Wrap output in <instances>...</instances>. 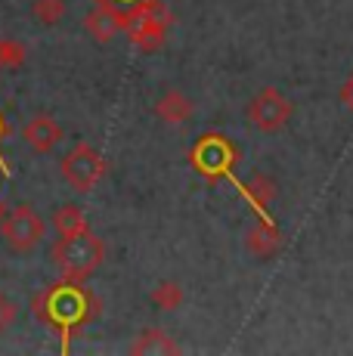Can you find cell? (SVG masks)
Masks as SVG:
<instances>
[{
  "label": "cell",
  "instance_id": "6da1fadb",
  "mask_svg": "<svg viewBox=\"0 0 353 356\" xmlns=\"http://www.w3.org/2000/svg\"><path fill=\"white\" fill-rule=\"evenodd\" d=\"M35 316L63 334V353H69L74 334L99 316V298L90 289H84V282L63 279L35 298Z\"/></svg>",
  "mask_w": 353,
  "mask_h": 356
},
{
  "label": "cell",
  "instance_id": "7a4b0ae2",
  "mask_svg": "<svg viewBox=\"0 0 353 356\" xmlns=\"http://www.w3.org/2000/svg\"><path fill=\"white\" fill-rule=\"evenodd\" d=\"M50 260L63 279L87 282V279L103 266L106 245H103V238L93 236L90 229L78 232V236H59V242L50 248Z\"/></svg>",
  "mask_w": 353,
  "mask_h": 356
},
{
  "label": "cell",
  "instance_id": "3957f363",
  "mask_svg": "<svg viewBox=\"0 0 353 356\" xmlns=\"http://www.w3.org/2000/svg\"><path fill=\"white\" fill-rule=\"evenodd\" d=\"M189 168L205 180H233L239 168V146L223 134H202L189 149Z\"/></svg>",
  "mask_w": 353,
  "mask_h": 356
},
{
  "label": "cell",
  "instance_id": "277c9868",
  "mask_svg": "<svg viewBox=\"0 0 353 356\" xmlns=\"http://www.w3.org/2000/svg\"><path fill=\"white\" fill-rule=\"evenodd\" d=\"M0 238L13 254H31L44 242V220L31 204L6 208L3 220H0Z\"/></svg>",
  "mask_w": 353,
  "mask_h": 356
},
{
  "label": "cell",
  "instance_id": "5b68a950",
  "mask_svg": "<svg viewBox=\"0 0 353 356\" xmlns=\"http://www.w3.org/2000/svg\"><path fill=\"white\" fill-rule=\"evenodd\" d=\"M106 170H108L106 159L90 143H78V146L69 149V152L63 155V161H59V174H63V180L69 183L74 193H90L106 177Z\"/></svg>",
  "mask_w": 353,
  "mask_h": 356
},
{
  "label": "cell",
  "instance_id": "8992f818",
  "mask_svg": "<svg viewBox=\"0 0 353 356\" xmlns=\"http://www.w3.org/2000/svg\"><path fill=\"white\" fill-rule=\"evenodd\" d=\"M248 124L263 130V134H279V130L291 121V115H295V106H291V99L285 97L282 90H276V87H263V90H257L254 97L248 99Z\"/></svg>",
  "mask_w": 353,
  "mask_h": 356
},
{
  "label": "cell",
  "instance_id": "52a82bcc",
  "mask_svg": "<svg viewBox=\"0 0 353 356\" xmlns=\"http://www.w3.org/2000/svg\"><path fill=\"white\" fill-rule=\"evenodd\" d=\"M245 245H248V251L257 260H270V257H276L285 248V238H282L279 227L273 223V217H257V220L248 227Z\"/></svg>",
  "mask_w": 353,
  "mask_h": 356
},
{
  "label": "cell",
  "instance_id": "ba28073f",
  "mask_svg": "<svg viewBox=\"0 0 353 356\" xmlns=\"http://www.w3.org/2000/svg\"><path fill=\"white\" fill-rule=\"evenodd\" d=\"M63 136L65 134H63V127H59V121L50 118V115H35V118L22 127V140L28 143L38 155L53 152V149L63 143Z\"/></svg>",
  "mask_w": 353,
  "mask_h": 356
},
{
  "label": "cell",
  "instance_id": "9c48e42d",
  "mask_svg": "<svg viewBox=\"0 0 353 356\" xmlns=\"http://www.w3.org/2000/svg\"><path fill=\"white\" fill-rule=\"evenodd\" d=\"M84 31L97 44H108L121 31V10H115L112 3H93V10L84 16Z\"/></svg>",
  "mask_w": 353,
  "mask_h": 356
},
{
  "label": "cell",
  "instance_id": "30bf717a",
  "mask_svg": "<svg viewBox=\"0 0 353 356\" xmlns=\"http://www.w3.org/2000/svg\"><path fill=\"white\" fill-rule=\"evenodd\" d=\"M152 112L158 115L165 124H186V121L195 115V106H192V99H189L183 90H176V87H167V90L161 93L158 99H155Z\"/></svg>",
  "mask_w": 353,
  "mask_h": 356
},
{
  "label": "cell",
  "instance_id": "8fae6325",
  "mask_svg": "<svg viewBox=\"0 0 353 356\" xmlns=\"http://www.w3.org/2000/svg\"><path fill=\"white\" fill-rule=\"evenodd\" d=\"M236 186H239L242 198H245V202L257 211V214H261V217H270L267 211H270V204H273V198H276V183L270 180L267 174H251L248 180L236 183Z\"/></svg>",
  "mask_w": 353,
  "mask_h": 356
},
{
  "label": "cell",
  "instance_id": "7c38bea8",
  "mask_svg": "<svg viewBox=\"0 0 353 356\" xmlns=\"http://www.w3.org/2000/svg\"><path fill=\"white\" fill-rule=\"evenodd\" d=\"M127 353L133 356H152V353H180V344L171 338V334L165 332V328H142L137 338L131 341V347H127Z\"/></svg>",
  "mask_w": 353,
  "mask_h": 356
},
{
  "label": "cell",
  "instance_id": "4fadbf2b",
  "mask_svg": "<svg viewBox=\"0 0 353 356\" xmlns=\"http://www.w3.org/2000/svg\"><path fill=\"white\" fill-rule=\"evenodd\" d=\"M53 229H56L59 236H78V232H84L90 227H87V217L78 204H63V208H56V214H53Z\"/></svg>",
  "mask_w": 353,
  "mask_h": 356
},
{
  "label": "cell",
  "instance_id": "5bb4252c",
  "mask_svg": "<svg viewBox=\"0 0 353 356\" xmlns=\"http://www.w3.org/2000/svg\"><path fill=\"white\" fill-rule=\"evenodd\" d=\"M149 300H152V307H158V310L174 313L183 307V289L174 282V279H165V282H158L152 291H149Z\"/></svg>",
  "mask_w": 353,
  "mask_h": 356
},
{
  "label": "cell",
  "instance_id": "9a60e30c",
  "mask_svg": "<svg viewBox=\"0 0 353 356\" xmlns=\"http://www.w3.org/2000/svg\"><path fill=\"white\" fill-rule=\"evenodd\" d=\"M65 10H69L65 0H31V16H35L38 25H47V29L63 22Z\"/></svg>",
  "mask_w": 353,
  "mask_h": 356
},
{
  "label": "cell",
  "instance_id": "2e32d148",
  "mask_svg": "<svg viewBox=\"0 0 353 356\" xmlns=\"http://www.w3.org/2000/svg\"><path fill=\"white\" fill-rule=\"evenodd\" d=\"M25 59H28V50H25L16 38H0V68H3V72L22 68Z\"/></svg>",
  "mask_w": 353,
  "mask_h": 356
},
{
  "label": "cell",
  "instance_id": "e0dca14e",
  "mask_svg": "<svg viewBox=\"0 0 353 356\" xmlns=\"http://www.w3.org/2000/svg\"><path fill=\"white\" fill-rule=\"evenodd\" d=\"M16 316H19V307L13 304V300L6 298L3 291H0V334L10 332V325L16 323Z\"/></svg>",
  "mask_w": 353,
  "mask_h": 356
},
{
  "label": "cell",
  "instance_id": "ac0fdd59",
  "mask_svg": "<svg viewBox=\"0 0 353 356\" xmlns=\"http://www.w3.org/2000/svg\"><path fill=\"white\" fill-rule=\"evenodd\" d=\"M6 134H10V127H6L3 115H0V143H3V136H6ZM0 174H3V177H6V180H10V177H13L10 164H6V161H3V149H0Z\"/></svg>",
  "mask_w": 353,
  "mask_h": 356
},
{
  "label": "cell",
  "instance_id": "d6986e66",
  "mask_svg": "<svg viewBox=\"0 0 353 356\" xmlns=\"http://www.w3.org/2000/svg\"><path fill=\"white\" fill-rule=\"evenodd\" d=\"M341 102L347 106V112H353V72L347 74V81L341 84Z\"/></svg>",
  "mask_w": 353,
  "mask_h": 356
},
{
  "label": "cell",
  "instance_id": "ffe728a7",
  "mask_svg": "<svg viewBox=\"0 0 353 356\" xmlns=\"http://www.w3.org/2000/svg\"><path fill=\"white\" fill-rule=\"evenodd\" d=\"M106 3H112L115 10H131V6H137L140 0H106Z\"/></svg>",
  "mask_w": 353,
  "mask_h": 356
},
{
  "label": "cell",
  "instance_id": "44dd1931",
  "mask_svg": "<svg viewBox=\"0 0 353 356\" xmlns=\"http://www.w3.org/2000/svg\"><path fill=\"white\" fill-rule=\"evenodd\" d=\"M3 214H6V202H3V195H0V220H3Z\"/></svg>",
  "mask_w": 353,
  "mask_h": 356
},
{
  "label": "cell",
  "instance_id": "7402d4cb",
  "mask_svg": "<svg viewBox=\"0 0 353 356\" xmlns=\"http://www.w3.org/2000/svg\"><path fill=\"white\" fill-rule=\"evenodd\" d=\"M93 3H106V0H93Z\"/></svg>",
  "mask_w": 353,
  "mask_h": 356
}]
</instances>
